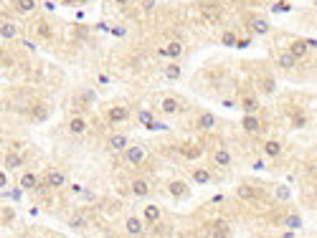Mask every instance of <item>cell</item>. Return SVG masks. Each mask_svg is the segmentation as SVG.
I'll list each match as a JSON object with an SVG mask.
<instances>
[{
  "label": "cell",
  "instance_id": "1",
  "mask_svg": "<svg viewBox=\"0 0 317 238\" xmlns=\"http://www.w3.org/2000/svg\"><path fill=\"white\" fill-rule=\"evenodd\" d=\"M122 157H125V162L130 168H142L145 160H147V150L142 144H127V150L122 152Z\"/></svg>",
  "mask_w": 317,
  "mask_h": 238
},
{
  "label": "cell",
  "instance_id": "2",
  "mask_svg": "<svg viewBox=\"0 0 317 238\" xmlns=\"http://www.w3.org/2000/svg\"><path fill=\"white\" fill-rule=\"evenodd\" d=\"M211 162H213L216 168H221V170H228V168L233 165V154H231L226 147H213V152H211Z\"/></svg>",
  "mask_w": 317,
  "mask_h": 238
},
{
  "label": "cell",
  "instance_id": "3",
  "mask_svg": "<svg viewBox=\"0 0 317 238\" xmlns=\"http://www.w3.org/2000/svg\"><path fill=\"white\" fill-rule=\"evenodd\" d=\"M44 182H46L51 190H64V188H66V175H64V170H59V168H51V170H46V175H44Z\"/></svg>",
  "mask_w": 317,
  "mask_h": 238
},
{
  "label": "cell",
  "instance_id": "4",
  "mask_svg": "<svg viewBox=\"0 0 317 238\" xmlns=\"http://www.w3.org/2000/svg\"><path fill=\"white\" fill-rule=\"evenodd\" d=\"M94 102H97V92L89 89V86H82V89L74 94V104H76L79 109H87V106H92Z\"/></svg>",
  "mask_w": 317,
  "mask_h": 238
},
{
  "label": "cell",
  "instance_id": "5",
  "mask_svg": "<svg viewBox=\"0 0 317 238\" xmlns=\"http://www.w3.org/2000/svg\"><path fill=\"white\" fill-rule=\"evenodd\" d=\"M150 192H152V182L147 178H135L130 182V195L132 198H147Z\"/></svg>",
  "mask_w": 317,
  "mask_h": 238
},
{
  "label": "cell",
  "instance_id": "6",
  "mask_svg": "<svg viewBox=\"0 0 317 238\" xmlns=\"http://www.w3.org/2000/svg\"><path fill=\"white\" fill-rule=\"evenodd\" d=\"M241 130H244L246 134H259V132L264 130L261 116H259V114H244V119H241Z\"/></svg>",
  "mask_w": 317,
  "mask_h": 238
},
{
  "label": "cell",
  "instance_id": "7",
  "mask_svg": "<svg viewBox=\"0 0 317 238\" xmlns=\"http://www.w3.org/2000/svg\"><path fill=\"white\" fill-rule=\"evenodd\" d=\"M127 119H130V109L122 106V104L107 109V122H109V124H122V122H127Z\"/></svg>",
  "mask_w": 317,
  "mask_h": 238
},
{
  "label": "cell",
  "instance_id": "8",
  "mask_svg": "<svg viewBox=\"0 0 317 238\" xmlns=\"http://www.w3.org/2000/svg\"><path fill=\"white\" fill-rule=\"evenodd\" d=\"M216 114H211V112H201L198 114V119H195V130L198 132H213L216 130Z\"/></svg>",
  "mask_w": 317,
  "mask_h": 238
},
{
  "label": "cell",
  "instance_id": "9",
  "mask_svg": "<svg viewBox=\"0 0 317 238\" xmlns=\"http://www.w3.org/2000/svg\"><path fill=\"white\" fill-rule=\"evenodd\" d=\"M168 192L175 198V200H188L190 188H188L185 180H170V182H168Z\"/></svg>",
  "mask_w": 317,
  "mask_h": 238
},
{
  "label": "cell",
  "instance_id": "10",
  "mask_svg": "<svg viewBox=\"0 0 317 238\" xmlns=\"http://www.w3.org/2000/svg\"><path fill=\"white\" fill-rule=\"evenodd\" d=\"M190 180H193L195 185H211V182H213V175H211L208 168L195 165V168H190Z\"/></svg>",
  "mask_w": 317,
  "mask_h": 238
},
{
  "label": "cell",
  "instance_id": "11",
  "mask_svg": "<svg viewBox=\"0 0 317 238\" xmlns=\"http://www.w3.org/2000/svg\"><path fill=\"white\" fill-rule=\"evenodd\" d=\"M261 152H264V157H269V160H279V157L284 154V144L279 140H266Z\"/></svg>",
  "mask_w": 317,
  "mask_h": 238
},
{
  "label": "cell",
  "instance_id": "12",
  "mask_svg": "<svg viewBox=\"0 0 317 238\" xmlns=\"http://www.w3.org/2000/svg\"><path fill=\"white\" fill-rule=\"evenodd\" d=\"M89 132V122L84 116H71L69 119V134H74V137H84Z\"/></svg>",
  "mask_w": 317,
  "mask_h": 238
},
{
  "label": "cell",
  "instance_id": "13",
  "mask_svg": "<svg viewBox=\"0 0 317 238\" xmlns=\"http://www.w3.org/2000/svg\"><path fill=\"white\" fill-rule=\"evenodd\" d=\"M38 185H41V178H38L36 172H31V170H26V172L21 175V180H18V188L26 190V192H33Z\"/></svg>",
  "mask_w": 317,
  "mask_h": 238
},
{
  "label": "cell",
  "instance_id": "14",
  "mask_svg": "<svg viewBox=\"0 0 317 238\" xmlns=\"http://www.w3.org/2000/svg\"><path fill=\"white\" fill-rule=\"evenodd\" d=\"M147 223L145 220H140V218H135V216H130L127 220H125V233L127 236H145L147 230Z\"/></svg>",
  "mask_w": 317,
  "mask_h": 238
},
{
  "label": "cell",
  "instance_id": "15",
  "mask_svg": "<svg viewBox=\"0 0 317 238\" xmlns=\"http://www.w3.org/2000/svg\"><path fill=\"white\" fill-rule=\"evenodd\" d=\"M236 198H239V200L241 203H254L256 200V198H259V190L254 188V185H239V188H236Z\"/></svg>",
  "mask_w": 317,
  "mask_h": 238
},
{
  "label": "cell",
  "instance_id": "16",
  "mask_svg": "<svg viewBox=\"0 0 317 238\" xmlns=\"http://www.w3.org/2000/svg\"><path fill=\"white\" fill-rule=\"evenodd\" d=\"M142 218H145L147 228H152L155 223L163 220V208H157V206H145V208H142Z\"/></svg>",
  "mask_w": 317,
  "mask_h": 238
},
{
  "label": "cell",
  "instance_id": "17",
  "mask_svg": "<svg viewBox=\"0 0 317 238\" xmlns=\"http://www.w3.org/2000/svg\"><path fill=\"white\" fill-rule=\"evenodd\" d=\"M127 144H130V140H127V134H122V132H117V134H112V137L107 140V147H109L112 152H125Z\"/></svg>",
  "mask_w": 317,
  "mask_h": 238
},
{
  "label": "cell",
  "instance_id": "18",
  "mask_svg": "<svg viewBox=\"0 0 317 238\" xmlns=\"http://www.w3.org/2000/svg\"><path fill=\"white\" fill-rule=\"evenodd\" d=\"M180 109H183V102H180V99H175V96H165V99L160 102V112H163V114H168V116L178 114Z\"/></svg>",
  "mask_w": 317,
  "mask_h": 238
},
{
  "label": "cell",
  "instance_id": "19",
  "mask_svg": "<svg viewBox=\"0 0 317 238\" xmlns=\"http://www.w3.org/2000/svg\"><path fill=\"white\" fill-rule=\"evenodd\" d=\"M180 152H183L185 160H190V162H195V160H201V157H203V147H201V144H193V142L183 144Z\"/></svg>",
  "mask_w": 317,
  "mask_h": 238
},
{
  "label": "cell",
  "instance_id": "20",
  "mask_svg": "<svg viewBox=\"0 0 317 238\" xmlns=\"http://www.w3.org/2000/svg\"><path fill=\"white\" fill-rule=\"evenodd\" d=\"M287 51L297 58V61H302L307 54H309V46H307V41H304V38H299V41H292L289 46H287Z\"/></svg>",
  "mask_w": 317,
  "mask_h": 238
},
{
  "label": "cell",
  "instance_id": "21",
  "mask_svg": "<svg viewBox=\"0 0 317 238\" xmlns=\"http://www.w3.org/2000/svg\"><path fill=\"white\" fill-rule=\"evenodd\" d=\"M239 106H241V112H244V114H259V109H261V104H259V99H256V96H251V94H246V96H241V102H239Z\"/></svg>",
  "mask_w": 317,
  "mask_h": 238
},
{
  "label": "cell",
  "instance_id": "22",
  "mask_svg": "<svg viewBox=\"0 0 317 238\" xmlns=\"http://www.w3.org/2000/svg\"><path fill=\"white\" fill-rule=\"evenodd\" d=\"M183 54H185L183 41H170V44L165 46V56H168L170 61H180V58H183Z\"/></svg>",
  "mask_w": 317,
  "mask_h": 238
},
{
  "label": "cell",
  "instance_id": "23",
  "mask_svg": "<svg viewBox=\"0 0 317 238\" xmlns=\"http://www.w3.org/2000/svg\"><path fill=\"white\" fill-rule=\"evenodd\" d=\"M21 33H18V26L13 20H3L0 23V38H6V41H16Z\"/></svg>",
  "mask_w": 317,
  "mask_h": 238
},
{
  "label": "cell",
  "instance_id": "24",
  "mask_svg": "<svg viewBox=\"0 0 317 238\" xmlns=\"http://www.w3.org/2000/svg\"><path fill=\"white\" fill-rule=\"evenodd\" d=\"M249 28H251L254 36H266V33L271 30V26H269L266 18H251V20H249Z\"/></svg>",
  "mask_w": 317,
  "mask_h": 238
},
{
  "label": "cell",
  "instance_id": "25",
  "mask_svg": "<svg viewBox=\"0 0 317 238\" xmlns=\"http://www.w3.org/2000/svg\"><path fill=\"white\" fill-rule=\"evenodd\" d=\"M3 168L6 170H18V168H23V157L18 154V152H6V157H3Z\"/></svg>",
  "mask_w": 317,
  "mask_h": 238
},
{
  "label": "cell",
  "instance_id": "26",
  "mask_svg": "<svg viewBox=\"0 0 317 238\" xmlns=\"http://www.w3.org/2000/svg\"><path fill=\"white\" fill-rule=\"evenodd\" d=\"M69 228H71L74 233H84V230H89V220H87L82 213H76V216L69 218Z\"/></svg>",
  "mask_w": 317,
  "mask_h": 238
},
{
  "label": "cell",
  "instance_id": "27",
  "mask_svg": "<svg viewBox=\"0 0 317 238\" xmlns=\"http://www.w3.org/2000/svg\"><path fill=\"white\" fill-rule=\"evenodd\" d=\"M276 66H279L282 71H292L297 66V58L289 54V51H282L279 56H276Z\"/></svg>",
  "mask_w": 317,
  "mask_h": 238
},
{
  "label": "cell",
  "instance_id": "28",
  "mask_svg": "<svg viewBox=\"0 0 317 238\" xmlns=\"http://www.w3.org/2000/svg\"><path fill=\"white\" fill-rule=\"evenodd\" d=\"M163 76L168 78V82H178V78L183 76V68H180V64H178V61H170L168 66H163Z\"/></svg>",
  "mask_w": 317,
  "mask_h": 238
},
{
  "label": "cell",
  "instance_id": "29",
  "mask_svg": "<svg viewBox=\"0 0 317 238\" xmlns=\"http://www.w3.org/2000/svg\"><path fill=\"white\" fill-rule=\"evenodd\" d=\"M13 6H16V10L21 13V16H31L33 10H36V0H13Z\"/></svg>",
  "mask_w": 317,
  "mask_h": 238
},
{
  "label": "cell",
  "instance_id": "30",
  "mask_svg": "<svg viewBox=\"0 0 317 238\" xmlns=\"http://www.w3.org/2000/svg\"><path fill=\"white\" fill-rule=\"evenodd\" d=\"M236 44H239V36H236L233 30H223V33H221V46L236 48Z\"/></svg>",
  "mask_w": 317,
  "mask_h": 238
},
{
  "label": "cell",
  "instance_id": "31",
  "mask_svg": "<svg viewBox=\"0 0 317 238\" xmlns=\"http://www.w3.org/2000/svg\"><path fill=\"white\" fill-rule=\"evenodd\" d=\"M307 124H309V116H307L304 112H294V114H292V127H294V130H304Z\"/></svg>",
  "mask_w": 317,
  "mask_h": 238
},
{
  "label": "cell",
  "instance_id": "32",
  "mask_svg": "<svg viewBox=\"0 0 317 238\" xmlns=\"http://www.w3.org/2000/svg\"><path fill=\"white\" fill-rule=\"evenodd\" d=\"M135 119H137V124H140V127H145V130H147V127L152 124L155 114H152L150 109H142V112H137V116H135Z\"/></svg>",
  "mask_w": 317,
  "mask_h": 238
},
{
  "label": "cell",
  "instance_id": "33",
  "mask_svg": "<svg viewBox=\"0 0 317 238\" xmlns=\"http://www.w3.org/2000/svg\"><path fill=\"white\" fill-rule=\"evenodd\" d=\"M259 89H261V94H274L276 92V82L271 76H264L261 82H259Z\"/></svg>",
  "mask_w": 317,
  "mask_h": 238
},
{
  "label": "cell",
  "instance_id": "34",
  "mask_svg": "<svg viewBox=\"0 0 317 238\" xmlns=\"http://www.w3.org/2000/svg\"><path fill=\"white\" fill-rule=\"evenodd\" d=\"M284 226L292 228V230H299V228H302V218H299L297 213H289V216L284 218Z\"/></svg>",
  "mask_w": 317,
  "mask_h": 238
},
{
  "label": "cell",
  "instance_id": "35",
  "mask_svg": "<svg viewBox=\"0 0 317 238\" xmlns=\"http://www.w3.org/2000/svg\"><path fill=\"white\" fill-rule=\"evenodd\" d=\"M211 228H213V230H211L213 236H231V228H228V223H223V220H216Z\"/></svg>",
  "mask_w": 317,
  "mask_h": 238
},
{
  "label": "cell",
  "instance_id": "36",
  "mask_svg": "<svg viewBox=\"0 0 317 238\" xmlns=\"http://www.w3.org/2000/svg\"><path fill=\"white\" fill-rule=\"evenodd\" d=\"M274 195H276V200H289V198H292V192H289V188L287 185H276V190H274Z\"/></svg>",
  "mask_w": 317,
  "mask_h": 238
},
{
  "label": "cell",
  "instance_id": "37",
  "mask_svg": "<svg viewBox=\"0 0 317 238\" xmlns=\"http://www.w3.org/2000/svg\"><path fill=\"white\" fill-rule=\"evenodd\" d=\"M289 10H292V3H287V0H276L271 6V13H289Z\"/></svg>",
  "mask_w": 317,
  "mask_h": 238
},
{
  "label": "cell",
  "instance_id": "38",
  "mask_svg": "<svg viewBox=\"0 0 317 238\" xmlns=\"http://www.w3.org/2000/svg\"><path fill=\"white\" fill-rule=\"evenodd\" d=\"M36 30H38V36H41V38H51V36H54V33H51V28H49V23H44V20L38 23V28H36Z\"/></svg>",
  "mask_w": 317,
  "mask_h": 238
},
{
  "label": "cell",
  "instance_id": "39",
  "mask_svg": "<svg viewBox=\"0 0 317 238\" xmlns=\"http://www.w3.org/2000/svg\"><path fill=\"white\" fill-rule=\"evenodd\" d=\"M147 130H150V132H168L170 127H168V124H163V122H157V119H152V124H150Z\"/></svg>",
  "mask_w": 317,
  "mask_h": 238
},
{
  "label": "cell",
  "instance_id": "40",
  "mask_svg": "<svg viewBox=\"0 0 317 238\" xmlns=\"http://www.w3.org/2000/svg\"><path fill=\"white\" fill-rule=\"evenodd\" d=\"M31 116H33V119H36V122H44V119H46V116H49V112H46V109H44V106H41V109H38V112H33V114H31Z\"/></svg>",
  "mask_w": 317,
  "mask_h": 238
},
{
  "label": "cell",
  "instance_id": "41",
  "mask_svg": "<svg viewBox=\"0 0 317 238\" xmlns=\"http://www.w3.org/2000/svg\"><path fill=\"white\" fill-rule=\"evenodd\" d=\"M155 6H157L155 0H142V10H145V13H152V10H155Z\"/></svg>",
  "mask_w": 317,
  "mask_h": 238
},
{
  "label": "cell",
  "instance_id": "42",
  "mask_svg": "<svg viewBox=\"0 0 317 238\" xmlns=\"http://www.w3.org/2000/svg\"><path fill=\"white\" fill-rule=\"evenodd\" d=\"M6 188H8V175L0 170V190H6Z\"/></svg>",
  "mask_w": 317,
  "mask_h": 238
},
{
  "label": "cell",
  "instance_id": "43",
  "mask_svg": "<svg viewBox=\"0 0 317 238\" xmlns=\"http://www.w3.org/2000/svg\"><path fill=\"white\" fill-rule=\"evenodd\" d=\"M64 3H69V6H71V3H74V6H87L89 0H64Z\"/></svg>",
  "mask_w": 317,
  "mask_h": 238
},
{
  "label": "cell",
  "instance_id": "44",
  "mask_svg": "<svg viewBox=\"0 0 317 238\" xmlns=\"http://www.w3.org/2000/svg\"><path fill=\"white\" fill-rule=\"evenodd\" d=\"M114 6H120V8H125V6H130V0H112Z\"/></svg>",
  "mask_w": 317,
  "mask_h": 238
},
{
  "label": "cell",
  "instance_id": "45",
  "mask_svg": "<svg viewBox=\"0 0 317 238\" xmlns=\"http://www.w3.org/2000/svg\"><path fill=\"white\" fill-rule=\"evenodd\" d=\"M112 36H125V28H112Z\"/></svg>",
  "mask_w": 317,
  "mask_h": 238
},
{
  "label": "cell",
  "instance_id": "46",
  "mask_svg": "<svg viewBox=\"0 0 317 238\" xmlns=\"http://www.w3.org/2000/svg\"><path fill=\"white\" fill-rule=\"evenodd\" d=\"M0 58H3V46H0Z\"/></svg>",
  "mask_w": 317,
  "mask_h": 238
}]
</instances>
